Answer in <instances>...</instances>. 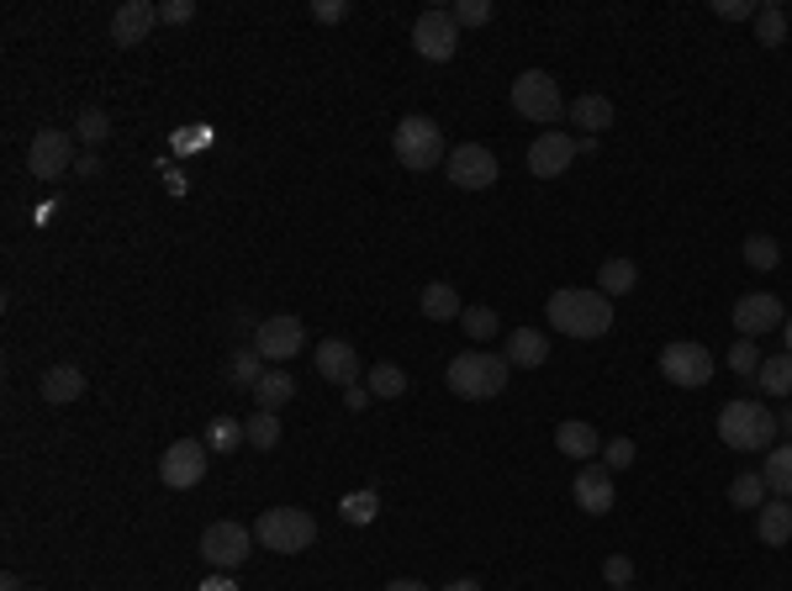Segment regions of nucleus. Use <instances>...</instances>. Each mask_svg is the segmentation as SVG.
I'll list each match as a JSON object with an SVG mask.
<instances>
[{
	"instance_id": "obj_1",
	"label": "nucleus",
	"mask_w": 792,
	"mask_h": 591,
	"mask_svg": "<svg viewBox=\"0 0 792 591\" xmlns=\"http://www.w3.org/2000/svg\"><path fill=\"white\" fill-rule=\"evenodd\" d=\"M545 317L555 333H566V338H603L613 327V302L603 296V290H555L545 306Z\"/></svg>"
},
{
	"instance_id": "obj_2",
	"label": "nucleus",
	"mask_w": 792,
	"mask_h": 591,
	"mask_svg": "<svg viewBox=\"0 0 792 591\" xmlns=\"http://www.w3.org/2000/svg\"><path fill=\"white\" fill-rule=\"evenodd\" d=\"M508 354H491V348H466V354H454L444 370L449 391L460 396V402H491V396H502L508 391Z\"/></svg>"
},
{
	"instance_id": "obj_3",
	"label": "nucleus",
	"mask_w": 792,
	"mask_h": 591,
	"mask_svg": "<svg viewBox=\"0 0 792 591\" xmlns=\"http://www.w3.org/2000/svg\"><path fill=\"white\" fill-rule=\"evenodd\" d=\"M776 412L761 407V402H751V396H734V402H724L718 407V439L730 449H740V454H766V449H776Z\"/></svg>"
},
{
	"instance_id": "obj_4",
	"label": "nucleus",
	"mask_w": 792,
	"mask_h": 591,
	"mask_svg": "<svg viewBox=\"0 0 792 591\" xmlns=\"http://www.w3.org/2000/svg\"><path fill=\"white\" fill-rule=\"evenodd\" d=\"M391 148H397V164H402V169H412V175H423V169H433V164L449 159L444 132H439V122H433V117H423V111H412V117H402V122H397V132H391Z\"/></svg>"
},
{
	"instance_id": "obj_5",
	"label": "nucleus",
	"mask_w": 792,
	"mask_h": 591,
	"mask_svg": "<svg viewBox=\"0 0 792 591\" xmlns=\"http://www.w3.org/2000/svg\"><path fill=\"white\" fill-rule=\"evenodd\" d=\"M254 539L275 554H302L317 544V518L306 508H264L254 523Z\"/></svg>"
},
{
	"instance_id": "obj_6",
	"label": "nucleus",
	"mask_w": 792,
	"mask_h": 591,
	"mask_svg": "<svg viewBox=\"0 0 792 591\" xmlns=\"http://www.w3.org/2000/svg\"><path fill=\"white\" fill-rule=\"evenodd\" d=\"M512 111H518L524 122L549 127V122H560L570 106H566V96H560V85L549 80L545 69H524V75L512 80Z\"/></svg>"
},
{
	"instance_id": "obj_7",
	"label": "nucleus",
	"mask_w": 792,
	"mask_h": 591,
	"mask_svg": "<svg viewBox=\"0 0 792 591\" xmlns=\"http://www.w3.org/2000/svg\"><path fill=\"white\" fill-rule=\"evenodd\" d=\"M661 375H666L671 386L682 391H697L713 381V354L708 344H697V338H676V344L661 348Z\"/></svg>"
},
{
	"instance_id": "obj_8",
	"label": "nucleus",
	"mask_w": 792,
	"mask_h": 591,
	"mask_svg": "<svg viewBox=\"0 0 792 591\" xmlns=\"http://www.w3.org/2000/svg\"><path fill=\"white\" fill-rule=\"evenodd\" d=\"M444 175L454 190H491L497 175H502V164H497V154L487 144H454L444 159Z\"/></svg>"
},
{
	"instance_id": "obj_9",
	"label": "nucleus",
	"mask_w": 792,
	"mask_h": 591,
	"mask_svg": "<svg viewBox=\"0 0 792 591\" xmlns=\"http://www.w3.org/2000/svg\"><path fill=\"white\" fill-rule=\"evenodd\" d=\"M254 529H244V523H233V518H223V523H212V529L202 533V560L212 565V571H238L248 554H254Z\"/></svg>"
},
{
	"instance_id": "obj_10",
	"label": "nucleus",
	"mask_w": 792,
	"mask_h": 591,
	"mask_svg": "<svg viewBox=\"0 0 792 591\" xmlns=\"http://www.w3.org/2000/svg\"><path fill=\"white\" fill-rule=\"evenodd\" d=\"M75 132H63V127H42L32 132V144H27V169L38 175V180H59L75 169Z\"/></svg>"
},
{
	"instance_id": "obj_11",
	"label": "nucleus",
	"mask_w": 792,
	"mask_h": 591,
	"mask_svg": "<svg viewBox=\"0 0 792 591\" xmlns=\"http://www.w3.org/2000/svg\"><path fill=\"white\" fill-rule=\"evenodd\" d=\"M206 460H212V444H202V439H175V444L159 454V481H164L169 491L202 486Z\"/></svg>"
},
{
	"instance_id": "obj_12",
	"label": "nucleus",
	"mask_w": 792,
	"mask_h": 591,
	"mask_svg": "<svg viewBox=\"0 0 792 591\" xmlns=\"http://www.w3.org/2000/svg\"><path fill=\"white\" fill-rule=\"evenodd\" d=\"M412 48L423 53L428 63H449L460 53V21L454 11H423L412 21Z\"/></svg>"
},
{
	"instance_id": "obj_13",
	"label": "nucleus",
	"mask_w": 792,
	"mask_h": 591,
	"mask_svg": "<svg viewBox=\"0 0 792 591\" xmlns=\"http://www.w3.org/2000/svg\"><path fill=\"white\" fill-rule=\"evenodd\" d=\"M254 348H260L270 365H285V359H296V354L306 348L302 317H291V312H281V317H264V323L254 327Z\"/></svg>"
},
{
	"instance_id": "obj_14",
	"label": "nucleus",
	"mask_w": 792,
	"mask_h": 591,
	"mask_svg": "<svg viewBox=\"0 0 792 591\" xmlns=\"http://www.w3.org/2000/svg\"><path fill=\"white\" fill-rule=\"evenodd\" d=\"M730 317H734V333H740V338H761V333H772V327L788 323L782 296H772V290H751V296H740Z\"/></svg>"
},
{
	"instance_id": "obj_15",
	"label": "nucleus",
	"mask_w": 792,
	"mask_h": 591,
	"mask_svg": "<svg viewBox=\"0 0 792 591\" xmlns=\"http://www.w3.org/2000/svg\"><path fill=\"white\" fill-rule=\"evenodd\" d=\"M570 164H576V138L570 132H539L528 144V175L534 180H560Z\"/></svg>"
},
{
	"instance_id": "obj_16",
	"label": "nucleus",
	"mask_w": 792,
	"mask_h": 591,
	"mask_svg": "<svg viewBox=\"0 0 792 591\" xmlns=\"http://www.w3.org/2000/svg\"><path fill=\"white\" fill-rule=\"evenodd\" d=\"M570 496H576V508L591 512V518L613 512V508H618V491H613V470H608V465H581V470H576V481H570Z\"/></svg>"
},
{
	"instance_id": "obj_17",
	"label": "nucleus",
	"mask_w": 792,
	"mask_h": 591,
	"mask_svg": "<svg viewBox=\"0 0 792 591\" xmlns=\"http://www.w3.org/2000/svg\"><path fill=\"white\" fill-rule=\"evenodd\" d=\"M312 359H317V375H323L327 386H344L349 391L354 381H360V348L349 344V338H323Z\"/></svg>"
},
{
	"instance_id": "obj_18",
	"label": "nucleus",
	"mask_w": 792,
	"mask_h": 591,
	"mask_svg": "<svg viewBox=\"0 0 792 591\" xmlns=\"http://www.w3.org/2000/svg\"><path fill=\"white\" fill-rule=\"evenodd\" d=\"M154 27H159V6L154 0H123L117 17H111V42L117 48H138Z\"/></svg>"
},
{
	"instance_id": "obj_19",
	"label": "nucleus",
	"mask_w": 792,
	"mask_h": 591,
	"mask_svg": "<svg viewBox=\"0 0 792 591\" xmlns=\"http://www.w3.org/2000/svg\"><path fill=\"white\" fill-rule=\"evenodd\" d=\"M603 433L591 429V423H581V417H566L560 429H555V449L566 454V460H576V465H591V454H603Z\"/></svg>"
},
{
	"instance_id": "obj_20",
	"label": "nucleus",
	"mask_w": 792,
	"mask_h": 591,
	"mask_svg": "<svg viewBox=\"0 0 792 591\" xmlns=\"http://www.w3.org/2000/svg\"><path fill=\"white\" fill-rule=\"evenodd\" d=\"M38 391H42V402L69 407V402H80L85 396V370L80 365H48L38 375Z\"/></svg>"
},
{
	"instance_id": "obj_21",
	"label": "nucleus",
	"mask_w": 792,
	"mask_h": 591,
	"mask_svg": "<svg viewBox=\"0 0 792 591\" xmlns=\"http://www.w3.org/2000/svg\"><path fill=\"white\" fill-rule=\"evenodd\" d=\"M755 539H761L766 550H782V544H792V502H788V496H772L766 508L755 512Z\"/></svg>"
},
{
	"instance_id": "obj_22",
	"label": "nucleus",
	"mask_w": 792,
	"mask_h": 591,
	"mask_svg": "<svg viewBox=\"0 0 792 591\" xmlns=\"http://www.w3.org/2000/svg\"><path fill=\"white\" fill-rule=\"evenodd\" d=\"M549 359V338L539 327H512L508 333V365L512 370H539Z\"/></svg>"
},
{
	"instance_id": "obj_23",
	"label": "nucleus",
	"mask_w": 792,
	"mask_h": 591,
	"mask_svg": "<svg viewBox=\"0 0 792 591\" xmlns=\"http://www.w3.org/2000/svg\"><path fill=\"white\" fill-rule=\"evenodd\" d=\"M566 117L581 127L587 138H597V132H608V127H613V117H618V111H613L608 96H597V90H591V96H576V101H570Z\"/></svg>"
},
{
	"instance_id": "obj_24",
	"label": "nucleus",
	"mask_w": 792,
	"mask_h": 591,
	"mask_svg": "<svg viewBox=\"0 0 792 591\" xmlns=\"http://www.w3.org/2000/svg\"><path fill=\"white\" fill-rule=\"evenodd\" d=\"M418 306H423L428 323H454L466 306H460V290L444 286V280H428L423 290H418Z\"/></svg>"
},
{
	"instance_id": "obj_25",
	"label": "nucleus",
	"mask_w": 792,
	"mask_h": 591,
	"mask_svg": "<svg viewBox=\"0 0 792 591\" xmlns=\"http://www.w3.org/2000/svg\"><path fill=\"white\" fill-rule=\"evenodd\" d=\"M766 502H772V486H766V475H761V470H740V475L730 481V508H740V512L755 508L761 512Z\"/></svg>"
},
{
	"instance_id": "obj_26",
	"label": "nucleus",
	"mask_w": 792,
	"mask_h": 591,
	"mask_svg": "<svg viewBox=\"0 0 792 591\" xmlns=\"http://www.w3.org/2000/svg\"><path fill=\"white\" fill-rule=\"evenodd\" d=\"M639 286V265H634V259H624V254H618V259H603V269H597V290H603V296H629V290Z\"/></svg>"
},
{
	"instance_id": "obj_27",
	"label": "nucleus",
	"mask_w": 792,
	"mask_h": 591,
	"mask_svg": "<svg viewBox=\"0 0 792 591\" xmlns=\"http://www.w3.org/2000/svg\"><path fill=\"white\" fill-rule=\"evenodd\" d=\"M291 396H296V381H291V370H264L260 386H254V407L281 412Z\"/></svg>"
},
{
	"instance_id": "obj_28",
	"label": "nucleus",
	"mask_w": 792,
	"mask_h": 591,
	"mask_svg": "<svg viewBox=\"0 0 792 591\" xmlns=\"http://www.w3.org/2000/svg\"><path fill=\"white\" fill-rule=\"evenodd\" d=\"M244 444L270 454V449L281 444V412H264V407L248 412V417H244Z\"/></svg>"
},
{
	"instance_id": "obj_29",
	"label": "nucleus",
	"mask_w": 792,
	"mask_h": 591,
	"mask_svg": "<svg viewBox=\"0 0 792 591\" xmlns=\"http://www.w3.org/2000/svg\"><path fill=\"white\" fill-rule=\"evenodd\" d=\"M761 475H766L772 496H788V502H792V439H788V444H776V449H766V465H761Z\"/></svg>"
},
{
	"instance_id": "obj_30",
	"label": "nucleus",
	"mask_w": 792,
	"mask_h": 591,
	"mask_svg": "<svg viewBox=\"0 0 792 591\" xmlns=\"http://www.w3.org/2000/svg\"><path fill=\"white\" fill-rule=\"evenodd\" d=\"M751 27H755V42H761V48H782V42H788V11H782L776 0H766V6L755 11Z\"/></svg>"
},
{
	"instance_id": "obj_31",
	"label": "nucleus",
	"mask_w": 792,
	"mask_h": 591,
	"mask_svg": "<svg viewBox=\"0 0 792 591\" xmlns=\"http://www.w3.org/2000/svg\"><path fill=\"white\" fill-rule=\"evenodd\" d=\"M370 396H381V402H397V396H407V370L391 365V359H381V365H370Z\"/></svg>"
},
{
	"instance_id": "obj_32",
	"label": "nucleus",
	"mask_w": 792,
	"mask_h": 591,
	"mask_svg": "<svg viewBox=\"0 0 792 591\" xmlns=\"http://www.w3.org/2000/svg\"><path fill=\"white\" fill-rule=\"evenodd\" d=\"M755 381H761L766 396H792V354H772V359H761Z\"/></svg>"
},
{
	"instance_id": "obj_33",
	"label": "nucleus",
	"mask_w": 792,
	"mask_h": 591,
	"mask_svg": "<svg viewBox=\"0 0 792 591\" xmlns=\"http://www.w3.org/2000/svg\"><path fill=\"white\" fill-rule=\"evenodd\" d=\"M375 512H381V496H375V491H349L344 502H339V518H344V523H354V529L375 523Z\"/></svg>"
},
{
	"instance_id": "obj_34",
	"label": "nucleus",
	"mask_w": 792,
	"mask_h": 591,
	"mask_svg": "<svg viewBox=\"0 0 792 591\" xmlns=\"http://www.w3.org/2000/svg\"><path fill=\"white\" fill-rule=\"evenodd\" d=\"M460 327H466V338L487 344V338H497V333H502V317H497L491 306H466V312H460Z\"/></svg>"
},
{
	"instance_id": "obj_35",
	"label": "nucleus",
	"mask_w": 792,
	"mask_h": 591,
	"mask_svg": "<svg viewBox=\"0 0 792 591\" xmlns=\"http://www.w3.org/2000/svg\"><path fill=\"white\" fill-rule=\"evenodd\" d=\"M260 359H264L260 348H238V354L227 359V381H233L238 391H244V386L254 391V386H260Z\"/></svg>"
},
{
	"instance_id": "obj_36",
	"label": "nucleus",
	"mask_w": 792,
	"mask_h": 591,
	"mask_svg": "<svg viewBox=\"0 0 792 591\" xmlns=\"http://www.w3.org/2000/svg\"><path fill=\"white\" fill-rule=\"evenodd\" d=\"M75 138L80 144H106L111 138V117H106L101 106H85L80 117H75Z\"/></svg>"
},
{
	"instance_id": "obj_37",
	"label": "nucleus",
	"mask_w": 792,
	"mask_h": 591,
	"mask_svg": "<svg viewBox=\"0 0 792 591\" xmlns=\"http://www.w3.org/2000/svg\"><path fill=\"white\" fill-rule=\"evenodd\" d=\"M745 265H751V269H776V265H782V248H776V238H766V233H751V238H745Z\"/></svg>"
},
{
	"instance_id": "obj_38",
	"label": "nucleus",
	"mask_w": 792,
	"mask_h": 591,
	"mask_svg": "<svg viewBox=\"0 0 792 591\" xmlns=\"http://www.w3.org/2000/svg\"><path fill=\"white\" fill-rule=\"evenodd\" d=\"M730 370L734 375H755V370H761V348H755V338H734Z\"/></svg>"
},
{
	"instance_id": "obj_39",
	"label": "nucleus",
	"mask_w": 792,
	"mask_h": 591,
	"mask_svg": "<svg viewBox=\"0 0 792 591\" xmlns=\"http://www.w3.org/2000/svg\"><path fill=\"white\" fill-rule=\"evenodd\" d=\"M634 454H639V449H634V439H608V444H603V465H608V470H629Z\"/></svg>"
},
{
	"instance_id": "obj_40",
	"label": "nucleus",
	"mask_w": 792,
	"mask_h": 591,
	"mask_svg": "<svg viewBox=\"0 0 792 591\" xmlns=\"http://www.w3.org/2000/svg\"><path fill=\"white\" fill-rule=\"evenodd\" d=\"M454 21H460V27H487L491 6L487 0H454Z\"/></svg>"
},
{
	"instance_id": "obj_41",
	"label": "nucleus",
	"mask_w": 792,
	"mask_h": 591,
	"mask_svg": "<svg viewBox=\"0 0 792 591\" xmlns=\"http://www.w3.org/2000/svg\"><path fill=\"white\" fill-rule=\"evenodd\" d=\"M603 575H608L613 591L629 587V581H634V560H629V554H608V560H603Z\"/></svg>"
},
{
	"instance_id": "obj_42",
	"label": "nucleus",
	"mask_w": 792,
	"mask_h": 591,
	"mask_svg": "<svg viewBox=\"0 0 792 591\" xmlns=\"http://www.w3.org/2000/svg\"><path fill=\"white\" fill-rule=\"evenodd\" d=\"M244 444V423H233V417H217V429H212V449H238Z\"/></svg>"
},
{
	"instance_id": "obj_43",
	"label": "nucleus",
	"mask_w": 792,
	"mask_h": 591,
	"mask_svg": "<svg viewBox=\"0 0 792 591\" xmlns=\"http://www.w3.org/2000/svg\"><path fill=\"white\" fill-rule=\"evenodd\" d=\"M196 17V0H159V21L164 27H185Z\"/></svg>"
},
{
	"instance_id": "obj_44",
	"label": "nucleus",
	"mask_w": 792,
	"mask_h": 591,
	"mask_svg": "<svg viewBox=\"0 0 792 591\" xmlns=\"http://www.w3.org/2000/svg\"><path fill=\"white\" fill-rule=\"evenodd\" d=\"M713 11H718L724 21H755L761 6H755V0H713Z\"/></svg>"
},
{
	"instance_id": "obj_45",
	"label": "nucleus",
	"mask_w": 792,
	"mask_h": 591,
	"mask_svg": "<svg viewBox=\"0 0 792 591\" xmlns=\"http://www.w3.org/2000/svg\"><path fill=\"white\" fill-rule=\"evenodd\" d=\"M312 17L327 21V27H339L349 17V0H312Z\"/></svg>"
},
{
	"instance_id": "obj_46",
	"label": "nucleus",
	"mask_w": 792,
	"mask_h": 591,
	"mask_svg": "<svg viewBox=\"0 0 792 591\" xmlns=\"http://www.w3.org/2000/svg\"><path fill=\"white\" fill-rule=\"evenodd\" d=\"M75 175H80V180H96V175H101V159H96V154H80V159H75Z\"/></svg>"
},
{
	"instance_id": "obj_47",
	"label": "nucleus",
	"mask_w": 792,
	"mask_h": 591,
	"mask_svg": "<svg viewBox=\"0 0 792 591\" xmlns=\"http://www.w3.org/2000/svg\"><path fill=\"white\" fill-rule=\"evenodd\" d=\"M196 591H238V581H233L227 571H217V575H206V581H202Z\"/></svg>"
},
{
	"instance_id": "obj_48",
	"label": "nucleus",
	"mask_w": 792,
	"mask_h": 591,
	"mask_svg": "<svg viewBox=\"0 0 792 591\" xmlns=\"http://www.w3.org/2000/svg\"><path fill=\"white\" fill-rule=\"evenodd\" d=\"M381 591H428L423 581H418V575H397V581H387V587Z\"/></svg>"
},
{
	"instance_id": "obj_49",
	"label": "nucleus",
	"mask_w": 792,
	"mask_h": 591,
	"mask_svg": "<svg viewBox=\"0 0 792 591\" xmlns=\"http://www.w3.org/2000/svg\"><path fill=\"white\" fill-rule=\"evenodd\" d=\"M439 591H481V581H470V575H460V581H449V587H439Z\"/></svg>"
},
{
	"instance_id": "obj_50",
	"label": "nucleus",
	"mask_w": 792,
	"mask_h": 591,
	"mask_svg": "<svg viewBox=\"0 0 792 591\" xmlns=\"http://www.w3.org/2000/svg\"><path fill=\"white\" fill-rule=\"evenodd\" d=\"M776 429H782V433H788V439H792V402H788V407H782V412H776Z\"/></svg>"
},
{
	"instance_id": "obj_51",
	"label": "nucleus",
	"mask_w": 792,
	"mask_h": 591,
	"mask_svg": "<svg viewBox=\"0 0 792 591\" xmlns=\"http://www.w3.org/2000/svg\"><path fill=\"white\" fill-rule=\"evenodd\" d=\"M0 591H27V587H21V575L6 571V575H0Z\"/></svg>"
},
{
	"instance_id": "obj_52",
	"label": "nucleus",
	"mask_w": 792,
	"mask_h": 591,
	"mask_svg": "<svg viewBox=\"0 0 792 591\" xmlns=\"http://www.w3.org/2000/svg\"><path fill=\"white\" fill-rule=\"evenodd\" d=\"M782 354H792V317L782 323Z\"/></svg>"
},
{
	"instance_id": "obj_53",
	"label": "nucleus",
	"mask_w": 792,
	"mask_h": 591,
	"mask_svg": "<svg viewBox=\"0 0 792 591\" xmlns=\"http://www.w3.org/2000/svg\"><path fill=\"white\" fill-rule=\"evenodd\" d=\"M27 591H38V587H27Z\"/></svg>"
},
{
	"instance_id": "obj_54",
	"label": "nucleus",
	"mask_w": 792,
	"mask_h": 591,
	"mask_svg": "<svg viewBox=\"0 0 792 591\" xmlns=\"http://www.w3.org/2000/svg\"><path fill=\"white\" fill-rule=\"evenodd\" d=\"M618 591H629V587H618Z\"/></svg>"
}]
</instances>
